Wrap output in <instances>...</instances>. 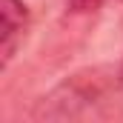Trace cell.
Listing matches in <instances>:
<instances>
[{
	"mask_svg": "<svg viewBox=\"0 0 123 123\" xmlns=\"http://www.w3.org/2000/svg\"><path fill=\"white\" fill-rule=\"evenodd\" d=\"M100 3H103V0H66L69 12H74V14H89V12H97V9H100Z\"/></svg>",
	"mask_w": 123,
	"mask_h": 123,
	"instance_id": "obj_3",
	"label": "cell"
},
{
	"mask_svg": "<svg viewBox=\"0 0 123 123\" xmlns=\"http://www.w3.org/2000/svg\"><path fill=\"white\" fill-rule=\"evenodd\" d=\"M106 83L94 72H77L43 94L34 106V120H74L89 115L103 100Z\"/></svg>",
	"mask_w": 123,
	"mask_h": 123,
	"instance_id": "obj_1",
	"label": "cell"
},
{
	"mask_svg": "<svg viewBox=\"0 0 123 123\" xmlns=\"http://www.w3.org/2000/svg\"><path fill=\"white\" fill-rule=\"evenodd\" d=\"M120 83H123V66H120Z\"/></svg>",
	"mask_w": 123,
	"mask_h": 123,
	"instance_id": "obj_4",
	"label": "cell"
},
{
	"mask_svg": "<svg viewBox=\"0 0 123 123\" xmlns=\"http://www.w3.org/2000/svg\"><path fill=\"white\" fill-rule=\"evenodd\" d=\"M31 26L29 6L23 0H0V66L6 69L14 60Z\"/></svg>",
	"mask_w": 123,
	"mask_h": 123,
	"instance_id": "obj_2",
	"label": "cell"
}]
</instances>
